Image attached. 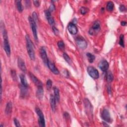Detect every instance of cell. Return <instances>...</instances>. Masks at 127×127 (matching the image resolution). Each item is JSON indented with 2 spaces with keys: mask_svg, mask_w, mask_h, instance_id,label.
<instances>
[{
  "mask_svg": "<svg viewBox=\"0 0 127 127\" xmlns=\"http://www.w3.org/2000/svg\"><path fill=\"white\" fill-rule=\"evenodd\" d=\"M25 39L26 42V49L28 55L31 60H34L35 56L33 42L31 41L29 35H26Z\"/></svg>",
  "mask_w": 127,
  "mask_h": 127,
  "instance_id": "1",
  "label": "cell"
},
{
  "mask_svg": "<svg viewBox=\"0 0 127 127\" xmlns=\"http://www.w3.org/2000/svg\"><path fill=\"white\" fill-rule=\"evenodd\" d=\"M76 43L77 46L81 49H86L87 47V42L81 36H78L76 38Z\"/></svg>",
  "mask_w": 127,
  "mask_h": 127,
  "instance_id": "2",
  "label": "cell"
},
{
  "mask_svg": "<svg viewBox=\"0 0 127 127\" xmlns=\"http://www.w3.org/2000/svg\"><path fill=\"white\" fill-rule=\"evenodd\" d=\"M100 23L98 20L95 22L89 30V33L91 35H96L100 31Z\"/></svg>",
  "mask_w": 127,
  "mask_h": 127,
  "instance_id": "3",
  "label": "cell"
},
{
  "mask_svg": "<svg viewBox=\"0 0 127 127\" xmlns=\"http://www.w3.org/2000/svg\"><path fill=\"white\" fill-rule=\"evenodd\" d=\"M35 112L38 117V124L39 126L42 127H45V120L43 112L38 107L35 108Z\"/></svg>",
  "mask_w": 127,
  "mask_h": 127,
  "instance_id": "4",
  "label": "cell"
},
{
  "mask_svg": "<svg viewBox=\"0 0 127 127\" xmlns=\"http://www.w3.org/2000/svg\"><path fill=\"white\" fill-rule=\"evenodd\" d=\"M29 22L30 23V25L32 31V33L33 34L34 38L35 40L38 41V35H37V26H36V23L35 22V21L33 19V18L29 16L28 17Z\"/></svg>",
  "mask_w": 127,
  "mask_h": 127,
  "instance_id": "5",
  "label": "cell"
},
{
  "mask_svg": "<svg viewBox=\"0 0 127 127\" xmlns=\"http://www.w3.org/2000/svg\"><path fill=\"white\" fill-rule=\"evenodd\" d=\"M84 105V108H85L86 112L87 113V115L88 116L92 117L93 115V107L92 105L91 104L89 100L85 98L83 101Z\"/></svg>",
  "mask_w": 127,
  "mask_h": 127,
  "instance_id": "6",
  "label": "cell"
},
{
  "mask_svg": "<svg viewBox=\"0 0 127 127\" xmlns=\"http://www.w3.org/2000/svg\"><path fill=\"white\" fill-rule=\"evenodd\" d=\"M88 75L94 79H97L99 77V74L98 70L93 66H89L87 68Z\"/></svg>",
  "mask_w": 127,
  "mask_h": 127,
  "instance_id": "7",
  "label": "cell"
},
{
  "mask_svg": "<svg viewBox=\"0 0 127 127\" xmlns=\"http://www.w3.org/2000/svg\"><path fill=\"white\" fill-rule=\"evenodd\" d=\"M4 38V49L5 51L6 54L8 57H9L11 54V50H10V47L9 45V41L8 39V35L3 36Z\"/></svg>",
  "mask_w": 127,
  "mask_h": 127,
  "instance_id": "8",
  "label": "cell"
},
{
  "mask_svg": "<svg viewBox=\"0 0 127 127\" xmlns=\"http://www.w3.org/2000/svg\"><path fill=\"white\" fill-rule=\"evenodd\" d=\"M101 118L104 121L106 122L111 123L112 122V119L110 112L106 109H104L103 110L101 113Z\"/></svg>",
  "mask_w": 127,
  "mask_h": 127,
  "instance_id": "9",
  "label": "cell"
},
{
  "mask_svg": "<svg viewBox=\"0 0 127 127\" xmlns=\"http://www.w3.org/2000/svg\"><path fill=\"white\" fill-rule=\"evenodd\" d=\"M98 67L103 72L106 71L109 68L108 62L105 60H102L98 64Z\"/></svg>",
  "mask_w": 127,
  "mask_h": 127,
  "instance_id": "10",
  "label": "cell"
},
{
  "mask_svg": "<svg viewBox=\"0 0 127 127\" xmlns=\"http://www.w3.org/2000/svg\"><path fill=\"white\" fill-rule=\"evenodd\" d=\"M47 66L48 67V68L50 70V71L53 73H54L55 75H58V74L60 72L59 70H58V69L55 66L54 63H53L52 62L49 60L47 64Z\"/></svg>",
  "mask_w": 127,
  "mask_h": 127,
  "instance_id": "11",
  "label": "cell"
},
{
  "mask_svg": "<svg viewBox=\"0 0 127 127\" xmlns=\"http://www.w3.org/2000/svg\"><path fill=\"white\" fill-rule=\"evenodd\" d=\"M40 56L43 60L44 63L45 65H47V64L48 63V61H49V59L47 57V55L46 53V51L44 47H41L40 50Z\"/></svg>",
  "mask_w": 127,
  "mask_h": 127,
  "instance_id": "12",
  "label": "cell"
},
{
  "mask_svg": "<svg viewBox=\"0 0 127 127\" xmlns=\"http://www.w3.org/2000/svg\"><path fill=\"white\" fill-rule=\"evenodd\" d=\"M68 29L69 32L72 35H76L78 32V29L76 25L73 23H70L68 25Z\"/></svg>",
  "mask_w": 127,
  "mask_h": 127,
  "instance_id": "13",
  "label": "cell"
},
{
  "mask_svg": "<svg viewBox=\"0 0 127 127\" xmlns=\"http://www.w3.org/2000/svg\"><path fill=\"white\" fill-rule=\"evenodd\" d=\"M17 65L18 68H19V69H20L21 71H22L23 72L25 73L26 72V68L25 63L24 61L20 57L18 58Z\"/></svg>",
  "mask_w": 127,
  "mask_h": 127,
  "instance_id": "14",
  "label": "cell"
},
{
  "mask_svg": "<svg viewBox=\"0 0 127 127\" xmlns=\"http://www.w3.org/2000/svg\"><path fill=\"white\" fill-rule=\"evenodd\" d=\"M29 75L31 79L32 80V81L35 83V84L37 87L40 86H43L42 82L37 77H36L32 73L30 72L29 73Z\"/></svg>",
  "mask_w": 127,
  "mask_h": 127,
  "instance_id": "15",
  "label": "cell"
},
{
  "mask_svg": "<svg viewBox=\"0 0 127 127\" xmlns=\"http://www.w3.org/2000/svg\"><path fill=\"white\" fill-rule=\"evenodd\" d=\"M45 14L49 24L51 25H53L55 24V22L53 17L51 16V13L49 10H46L45 12Z\"/></svg>",
  "mask_w": 127,
  "mask_h": 127,
  "instance_id": "16",
  "label": "cell"
},
{
  "mask_svg": "<svg viewBox=\"0 0 127 127\" xmlns=\"http://www.w3.org/2000/svg\"><path fill=\"white\" fill-rule=\"evenodd\" d=\"M44 96V90L43 86H40L37 87V90L36 91V96L39 100H41L43 98Z\"/></svg>",
  "mask_w": 127,
  "mask_h": 127,
  "instance_id": "17",
  "label": "cell"
},
{
  "mask_svg": "<svg viewBox=\"0 0 127 127\" xmlns=\"http://www.w3.org/2000/svg\"><path fill=\"white\" fill-rule=\"evenodd\" d=\"M50 105L52 111L54 112L56 110V100L55 98L54 95H51L50 98Z\"/></svg>",
  "mask_w": 127,
  "mask_h": 127,
  "instance_id": "18",
  "label": "cell"
},
{
  "mask_svg": "<svg viewBox=\"0 0 127 127\" xmlns=\"http://www.w3.org/2000/svg\"><path fill=\"white\" fill-rule=\"evenodd\" d=\"M13 109V104L11 102H9L7 104L6 107L5 109V113L7 115H10L12 112Z\"/></svg>",
  "mask_w": 127,
  "mask_h": 127,
  "instance_id": "19",
  "label": "cell"
},
{
  "mask_svg": "<svg viewBox=\"0 0 127 127\" xmlns=\"http://www.w3.org/2000/svg\"><path fill=\"white\" fill-rule=\"evenodd\" d=\"M19 77H20L21 83H22V86L27 87L28 85V83H27L25 75H24V74H20V75H19Z\"/></svg>",
  "mask_w": 127,
  "mask_h": 127,
  "instance_id": "20",
  "label": "cell"
},
{
  "mask_svg": "<svg viewBox=\"0 0 127 127\" xmlns=\"http://www.w3.org/2000/svg\"><path fill=\"white\" fill-rule=\"evenodd\" d=\"M54 93V97L56 100V102H59L60 100V91L59 89L57 87H54L53 88Z\"/></svg>",
  "mask_w": 127,
  "mask_h": 127,
  "instance_id": "21",
  "label": "cell"
},
{
  "mask_svg": "<svg viewBox=\"0 0 127 127\" xmlns=\"http://www.w3.org/2000/svg\"><path fill=\"white\" fill-rule=\"evenodd\" d=\"M15 2H16V4L17 9L18 10V12H20V13H22L24 10L23 6V5L22 4V1H15Z\"/></svg>",
  "mask_w": 127,
  "mask_h": 127,
  "instance_id": "22",
  "label": "cell"
},
{
  "mask_svg": "<svg viewBox=\"0 0 127 127\" xmlns=\"http://www.w3.org/2000/svg\"><path fill=\"white\" fill-rule=\"evenodd\" d=\"M114 77L112 73L110 71H108L106 75V79L108 82H111L113 80Z\"/></svg>",
  "mask_w": 127,
  "mask_h": 127,
  "instance_id": "23",
  "label": "cell"
},
{
  "mask_svg": "<svg viewBox=\"0 0 127 127\" xmlns=\"http://www.w3.org/2000/svg\"><path fill=\"white\" fill-rule=\"evenodd\" d=\"M114 8V4L112 1H109L106 6V8L107 9L108 11L109 12H111L113 10Z\"/></svg>",
  "mask_w": 127,
  "mask_h": 127,
  "instance_id": "24",
  "label": "cell"
},
{
  "mask_svg": "<svg viewBox=\"0 0 127 127\" xmlns=\"http://www.w3.org/2000/svg\"><path fill=\"white\" fill-rule=\"evenodd\" d=\"M87 56L88 58V62L90 63H92L95 59V56L93 55V54L90 53H87Z\"/></svg>",
  "mask_w": 127,
  "mask_h": 127,
  "instance_id": "25",
  "label": "cell"
},
{
  "mask_svg": "<svg viewBox=\"0 0 127 127\" xmlns=\"http://www.w3.org/2000/svg\"><path fill=\"white\" fill-rule=\"evenodd\" d=\"M63 57L65 60V61L69 64V65H71L72 64V61H71V59L70 57L69 56V55L67 53H64V54H63Z\"/></svg>",
  "mask_w": 127,
  "mask_h": 127,
  "instance_id": "26",
  "label": "cell"
},
{
  "mask_svg": "<svg viewBox=\"0 0 127 127\" xmlns=\"http://www.w3.org/2000/svg\"><path fill=\"white\" fill-rule=\"evenodd\" d=\"M26 87H25L23 86H22L20 87V89H21V95L23 96L24 97L25 96V95L27 93V90H26Z\"/></svg>",
  "mask_w": 127,
  "mask_h": 127,
  "instance_id": "27",
  "label": "cell"
},
{
  "mask_svg": "<svg viewBox=\"0 0 127 127\" xmlns=\"http://www.w3.org/2000/svg\"><path fill=\"white\" fill-rule=\"evenodd\" d=\"M119 44L120 46L123 47V48L125 47V42H124V35L123 34H121L119 38Z\"/></svg>",
  "mask_w": 127,
  "mask_h": 127,
  "instance_id": "28",
  "label": "cell"
},
{
  "mask_svg": "<svg viewBox=\"0 0 127 127\" xmlns=\"http://www.w3.org/2000/svg\"><path fill=\"white\" fill-rule=\"evenodd\" d=\"M88 11H89V9L87 8H86V7H82L80 8V13L83 15H86V14H87L88 12Z\"/></svg>",
  "mask_w": 127,
  "mask_h": 127,
  "instance_id": "29",
  "label": "cell"
},
{
  "mask_svg": "<svg viewBox=\"0 0 127 127\" xmlns=\"http://www.w3.org/2000/svg\"><path fill=\"white\" fill-rule=\"evenodd\" d=\"M58 46L61 50H64L65 49V43L62 40H60L58 42Z\"/></svg>",
  "mask_w": 127,
  "mask_h": 127,
  "instance_id": "30",
  "label": "cell"
},
{
  "mask_svg": "<svg viewBox=\"0 0 127 127\" xmlns=\"http://www.w3.org/2000/svg\"><path fill=\"white\" fill-rule=\"evenodd\" d=\"M52 81L51 79H48L46 82V87L48 89L50 90L52 87Z\"/></svg>",
  "mask_w": 127,
  "mask_h": 127,
  "instance_id": "31",
  "label": "cell"
},
{
  "mask_svg": "<svg viewBox=\"0 0 127 127\" xmlns=\"http://www.w3.org/2000/svg\"><path fill=\"white\" fill-rule=\"evenodd\" d=\"M11 75L12 77L14 80H17V77H16V73L15 70L11 71Z\"/></svg>",
  "mask_w": 127,
  "mask_h": 127,
  "instance_id": "32",
  "label": "cell"
},
{
  "mask_svg": "<svg viewBox=\"0 0 127 127\" xmlns=\"http://www.w3.org/2000/svg\"><path fill=\"white\" fill-rule=\"evenodd\" d=\"M32 18L35 21V22L36 23L37 21L38 20V15L36 12H34L32 14Z\"/></svg>",
  "mask_w": 127,
  "mask_h": 127,
  "instance_id": "33",
  "label": "cell"
},
{
  "mask_svg": "<svg viewBox=\"0 0 127 127\" xmlns=\"http://www.w3.org/2000/svg\"><path fill=\"white\" fill-rule=\"evenodd\" d=\"M55 9V5L54 4H52L50 5V6L49 7V8L48 10L51 13V12H53Z\"/></svg>",
  "mask_w": 127,
  "mask_h": 127,
  "instance_id": "34",
  "label": "cell"
},
{
  "mask_svg": "<svg viewBox=\"0 0 127 127\" xmlns=\"http://www.w3.org/2000/svg\"><path fill=\"white\" fill-rule=\"evenodd\" d=\"M119 9L121 12H124L126 11V8L124 5H121L119 7Z\"/></svg>",
  "mask_w": 127,
  "mask_h": 127,
  "instance_id": "35",
  "label": "cell"
},
{
  "mask_svg": "<svg viewBox=\"0 0 127 127\" xmlns=\"http://www.w3.org/2000/svg\"><path fill=\"white\" fill-rule=\"evenodd\" d=\"M52 29H53V31L54 33H55V35H57L59 34V30L56 27H55V26H53L52 27Z\"/></svg>",
  "mask_w": 127,
  "mask_h": 127,
  "instance_id": "36",
  "label": "cell"
},
{
  "mask_svg": "<svg viewBox=\"0 0 127 127\" xmlns=\"http://www.w3.org/2000/svg\"><path fill=\"white\" fill-rule=\"evenodd\" d=\"M14 123H15V125L16 127H20V123L19 122V121L16 119V118H15L14 120Z\"/></svg>",
  "mask_w": 127,
  "mask_h": 127,
  "instance_id": "37",
  "label": "cell"
},
{
  "mask_svg": "<svg viewBox=\"0 0 127 127\" xmlns=\"http://www.w3.org/2000/svg\"><path fill=\"white\" fill-rule=\"evenodd\" d=\"M33 4L36 7H39L40 6V3L38 1H33Z\"/></svg>",
  "mask_w": 127,
  "mask_h": 127,
  "instance_id": "38",
  "label": "cell"
},
{
  "mask_svg": "<svg viewBox=\"0 0 127 127\" xmlns=\"http://www.w3.org/2000/svg\"><path fill=\"white\" fill-rule=\"evenodd\" d=\"M64 116L65 118L67 119H68L70 118V115L67 112H65L64 114Z\"/></svg>",
  "mask_w": 127,
  "mask_h": 127,
  "instance_id": "39",
  "label": "cell"
},
{
  "mask_svg": "<svg viewBox=\"0 0 127 127\" xmlns=\"http://www.w3.org/2000/svg\"><path fill=\"white\" fill-rule=\"evenodd\" d=\"M121 25H122V26H126V24H127V23H126V22H125V21H122V22L121 23Z\"/></svg>",
  "mask_w": 127,
  "mask_h": 127,
  "instance_id": "40",
  "label": "cell"
}]
</instances>
